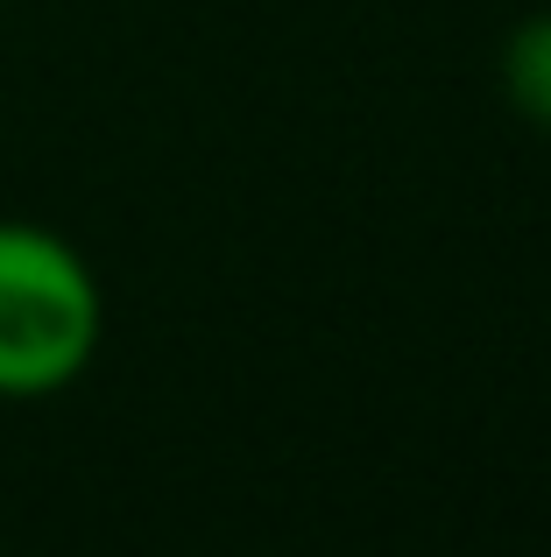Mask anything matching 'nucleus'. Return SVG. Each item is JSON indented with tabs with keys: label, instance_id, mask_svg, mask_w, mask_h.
Returning a JSON list of instances; mask_svg holds the SVG:
<instances>
[{
	"label": "nucleus",
	"instance_id": "1",
	"mask_svg": "<svg viewBox=\"0 0 551 557\" xmlns=\"http://www.w3.org/2000/svg\"><path fill=\"white\" fill-rule=\"evenodd\" d=\"M107 289L93 261L36 219H0V403H50L99 360Z\"/></svg>",
	"mask_w": 551,
	"mask_h": 557
},
{
	"label": "nucleus",
	"instance_id": "2",
	"mask_svg": "<svg viewBox=\"0 0 551 557\" xmlns=\"http://www.w3.org/2000/svg\"><path fill=\"white\" fill-rule=\"evenodd\" d=\"M502 99H510L516 121H530V127L551 135V8L524 14V22L502 36Z\"/></svg>",
	"mask_w": 551,
	"mask_h": 557
}]
</instances>
